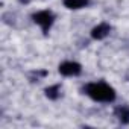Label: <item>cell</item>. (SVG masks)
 <instances>
[{"mask_svg": "<svg viewBox=\"0 0 129 129\" xmlns=\"http://www.w3.org/2000/svg\"><path fill=\"white\" fill-rule=\"evenodd\" d=\"M44 93H46V97H47V99L56 100V99L59 97V94H61V85H59V84L50 85V87H47V88L44 90Z\"/></svg>", "mask_w": 129, "mask_h": 129, "instance_id": "cell-6", "label": "cell"}, {"mask_svg": "<svg viewBox=\"0 0 129 129\" xmlns=\"http://www.w3.org/2000/svg\"><path fill=\"white\" fill-rule=\"evenodd\" d=\"M59 73L64 75V76H78L81 75L82 72V67H81V64L78 62H73V61H66V62H62L59 64Z\"/></svg>", "mask_w": 129, "mask_h": 129, "instance_id": "cell-3", "label": "cell"}, {"mask_svg": "<svg viewBox=\"0 0 129 129\" xmlns=\"http://www.w3.org/2000/svg\"><path fill=\"white\" fill-rule=\"evenodd\" d=\"M18 2H20V3H23V5H27V3H30V2H32V0H18Z\"/></svg>", "mask_w": 129, "mask_h": 129, "instance_id": "cell-9", "label": "cell"}, {"mask_svg": "<svg viewBox=\"0 0 129 129\" xmlns=\"http://www.w3.org/2000/svg\"><path fill=\"white\" fill-rule=\"evenodd\" d=\"M85 94H88L93 100L96 102H112L115 99V91L112 87H109L105 82H94V84H88L84 88Z\"/></svg>", "mask_w": 129, "mask_h": 129, "instance_id": "cell-1", "label": "cell"}, {"mask_svg": "<svg viewBox=\"0 0 129 129\" xmlns=\"http://www.w3.org/2000/svg\"><path fill=\"white\" fill-rule=\"evenodd\" d=\"M46 76H47V72L46 70H37V72H32L30 73L29 79H30V82H38L41 78H46Z\"/></svg>", "mask_w": 129, "mask_h": 129, "instance_id": "cell-8", "label": "cell"}, {"mask_svg": "<svg viewBox=\"0 0 129 129\" xmlns=\"http://www.w3.org/2000/svg\"><path fill=\"white\" fill-rule=\"evenodd\" d=\"M114 114H115V117L118 118L120 123L129 124V106H117Z\"/></svg>", "mask_w": 129, "mask_h": 129, "instance_id": "cell-5", "label": "cell"}, {"mask_svg": "<svg viewBox=\"0 0 129 129\" xmlns=\"http://www.w3.org/2000/svg\"><path fill=\"white\" fill-rule=\"evenodd\" d=\"M90 3V0H64V5L69 9H81Z\"/></svg>", "mask_w": 129, "mask_h": 129, "instance_id": "cell-7", "label": "cell"}, {"mask_svg": "<svg viewBox=\"0 0 129 129\" xmlns=\"http://www.w3.org/2000/svg\"><path fill=\"white\" fill-rule=\"evenodd\" d=\"M32 18H34V21H35L37 24L41 26V29H43L44 34H49V30H50V27H52V24H53L55 15H53L50 11H40V12L34 14Z\"/></svg>", "mask_w": 129, "mask_h": 129, "instance_id": "cell-2", "label": "cell"}, {"mask_svg": "<svg viewBox=\"0 0 129 129\" xmlns=\"http://www.w3.org/2000/svg\"><path fill=\"white\" fill-rule=\"evenodd\" d=\"M126 79H127V81H129V73H127V75H126Z\"/></svg>", "mask_w": 129, "mask_h": 129, "instance_id": "cell-10", "label": "cell"}, {"mask_svg": "<svg viewBox=\"0 0 129 129\" xmlns=\"http://www.w3.org/2000/svg\"><path fill=\"white\" fill-rule=\"evenodd\" d=\"M109 30H111V26H109L108 23H100V24H97L96 27H93L91 37H93L94 40H103V38H106V37L109 35Z\"/></svg>", "mask_w": 129, "mask_h": 129, "instance_id": "cell-4", "label": "cell"}]
</instances>
